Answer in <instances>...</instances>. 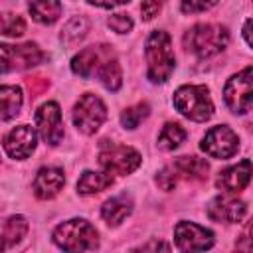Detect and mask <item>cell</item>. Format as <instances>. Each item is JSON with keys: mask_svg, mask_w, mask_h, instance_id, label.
Segmentation results:
<instances>
[{"mask_svg": "<svg viewBox=\"0 0 253 253\" xmlns=\"http://www.w3.org/2000/svg\"><path fill=\"white\" fill-rule=\"evenodd\" d=\"M176 111L194 123H206L213 115V103L206 85H182L172 99Z\"/></svg>", "mask_w": 253, "mask_h": 253, "instance_id": "obj_3", "label": "cell"}, {"mask_svg": "<svg viewBox=\"0 0 253 253\" xmlns=\"http://www.w3.org/2000/svg\"><path fill=\"white\" fill-rule=\"evenodd\" d=\"M45 53L38 43H0V73H12V71H22L30 69L34 65H40L45 61Z\"/></svg>", "mask_w": 253, "mask_h": 253, "instance_id": "obj_6", "label": "cell"}, {"mask_svg": "<svg viewBox=\"0 0 253 253\" xmlns=\"http://www.w3.org/2000/svg\"><path fill=\"white\" fill-rule=\"evenodd\" d=\"M166 0H142L140 2V14L142 20H152L154 16H158V12L162 10Z\"/></svg>", "mask_w": 253, "mask_h": 253, "instance_id": "obj_31", "label": "cell"}, {"mask_svg": "<svg viewBox=\"0 0 253 253\" xmlns=\"http://www.w3.org/2000/svg\"><path fill=\"white\" fill-rule=\"evenodd\" d=\"M249 180H251V160L243 158L235 166L221 170L217 180H215V186L219 190H223L225 194H237V192L247 188Z\"/></svg>", "mask_w": 253, "mask_h": 253, "instance_id": "obj_14", "label": "cell"}, {"mask_svg": "<svg viewBox=\"0 0 253 253\" xmlns=\"http://www.w3.org/2000/svg\"><path fill=\"white\" fill-rule=\"evenodd\" d=\"M36 144H38V136L34 126L30 125H18L4 136V150L14 160L28 158L36 150Z\"/></svg>", "mask_w": 253, "mask_h": 253, "instance_id": "obj_13", "label": "cell"}, {"mask_svg": "<svg viewBox=\"0 0 253 253\" xmlns=\"http://www.w3.org/2000/svg\"><path fill=\"white\" fill-rule=\"evenodd\" d=\"M142 158L140 154L125 144H117V142H109L103 140L99 144V164L105 172L109 174H119V176H126L130 172H134L140 166Z\"/></svg>", "mask_w": 253, "mask_h": 253, "instance_id": "obj_5", "label": "cell"}, {"mask_svg": "<svg viewBox=\"0 0 253 253\" xmlns=\"http://www.w3.org/2000/svg\"><path fill=\"white\" fill-rule=\"evenodd\" d=\"M61 2L59 0H32L30 4V14L36 22L40 24H53L61 16Z\"/></svg>", "mask_w": 253, "mask_h": 253, "instance_id": "obj_23", "label": "cell"}, {"mask_svg": "<svg viewBox=\"0 0 253 253\" xmlns=\"http://www.w3.org/2000/svg\"><path fill=\"white\" fill-rule=\"evenodd\" d=\"M89 2L95 4V6H101V8H115V6L126 4L128 0H89Z\"/></svg>", "mask_w": 253, "mask_h": 253, "instance_id": "obj_32", "label": "cell"}, {"mask_svg": "<svg viewBox=\"0 0 253 253\" xmlns=\"http://www.w3.org/2000/svg\"><path fill=\"white\" fill-rule=\"evenodd\" d=\"M105 119H107V107L93 93H85L73 107V125L83 134L97 132L99 126L105 123Z\"/></svg>", "mask_w": 253, "mask_h": 253, "instance_id": "obj_8", "label": "cell"}, {"mask_svg": "<svg viewBox=\"0 0 253 253\" xmlns=\"http://www.w3.org/2000/svg\"><path fill=\"white\" fill-rule=\"evenodd\" d=\"M130 211H132V200H130V196L119 194V196H115V198H109V200L103 204V208H101V217H103L109 225L117 227L119 223H123V221L130 215Z\"/></svg>", "mask_w": 253, "mask_h": 253, "instance_id": "obj_19", "label": "cell"}, {"mask_svg": "<svg viewBox=\"0 0 253 253\" xmlns=\"http://www.w3.org/2000/svg\"><path fill=\"white\" fill-rule=\"evenodd\" d=\"M200 148H202L208 156H211V158L227 160V158H231V156L237 152V148H239V138H237V134H235L229 126L217 125V126H211V128L204 134V138H202V142H200Z\"/></svg>", "mask_w": 253, "mask_h": 253, "instance_id": "obj_9", "label": "cell"}, {"mask_svg": "<svg viewBox=\"0 0 253 253\" xmlns=\"http://www.w3.org/2000/svg\"><path fill=\"white\" fill-rule=\"evenodd\" d=\"M150 115V107H148V103H136V105H132V107H128V109H125L123 113H121V125L125 126V128H136L146 117Z\"/></svg>", "mask_w": 253, "mask_h": 253, "instance_id": "obj_26", "label": "cell"}, {"mask_svg": "<svg viewBox=\"0 0 253 253\" xmlns=\"http://www.w3.org/2000/svg\"><path fill=\"white\" fill-rule=\"evenodd\" d=\"M144 55L148 63V79L152 83H166L176 65L170 36L162 30H154L146 40Z\"/></svg>", "mask_w": 253, "mask_h": 253, "instance_id": "obj_1", "label": "cell"}, {"mask_svg": "<svg viewBox=\"0 0 253 253\" xmlns=\"http://www.w3.org/2000/svg\"><path fill=\"white\" fill-rule=\"evenodd\" d=\"M140 249H142V251H150V249H164V251H168L170 245H168V243H162V241H152V243L140 245Z\"/></svg>", "mask_w": 253, "mask_h": 253, "instance_id": "obj_33", "label": "cell"}, {"mask_svg": "<svg viewBox=\"0 0 253 253\" xmlns=\"http://www.w3.org/2000/svg\"><path fill=\"white\" fill-rule=\"evenodd\" d=\"M95 77H99V81L109 89V91H119V87L123 85V73H121V65L117 61V55L115 51L111 49V45L107 47L101 63H99V69L95 73Z\"/></svg>", "mask_w": 253, "mask_h": 253, "instance_id": "obj_18", "label": "cell"}, {"mask_svg": "<svg viewBox=\"0 0 253 253\" xmlns=\"http://www.w3.org/2000/svg\"><path fill=\"white\" fill-rule=\"evenodd\" d=\"M36 128L42 136V140L49 146H57L63 138V121L59 105L53 101L43 103L36 111Z\"/></svg>", "mask_w": 253, "mask_h": 253, "instance_id": "obj_10", "label": "cell"}, {"mask_svg": "<svg viewBox=\"0 0 253 253\" xmlns=\"http://www.w3.org/2000/svg\"><path fill=\"white\" fill-rule=\"evenodd\" d=\"M217 0H182L180 10L184 14H198V12H206L211 6H215Z\"/></svg>", "mask_w": 253, "mask_h": 253, "instance_id": "obj_30", "label": "cell"}, {"mask_svg": "<svg viewBox=\"0 0 253 253\" xmlns=\"http://www.w3.org/2000/svg\"><path fill=\"white\" fill-rule=\"evenodd\" d=\"M26 32V22L18 14H0V34L20 38Z\"/></svg>", "mask_w": 253, "mask_h": 253, "instance_id": "obj_27", "label": "cell"}, {"mask_svg": "<svg viewBox=\"0 0 253 253\" xmlns=\"http://www.w3.org/2000/svg\"><path fill=\"white\" fill-rule=\"evenodd\" d=\"M65 184V176L61 168L55 166H43L38 170L34 178V194L40 200H51L55 198Z\"/></svg>", "mask_w": 253, "mask_h": 253, "instance_id": "obj_15", "label": "cell"}, {"mask_svg": "<svg viewBox=\"0 0 253 253\" xmlns=\"http://www.w3.org/2000/svg\"><path fill=\"white\" fill-rule=\"evenodd\" d=\"M107 24H109V28H111L113 32H117V34H126V32L132 30V20H130V16H126V14H113V16H109Z\"/></svg>", "mask_w": 253, "mask_h": 253, "instance_id": "obj_29", "label": "cell"}, {"mask_svg": "<svg viewBox=\"0 0 253 253\" xmlns=\"http://www.w3.org/2000/svg\"><path fill=\"white\" fill-rule=\"evenodd\" d=\"M53 243L63 251H89L99 245V233L89 221L75 217L55 227Z\"/></svg>", "mask_w": 253, "mask_h": 253, "instance_id": "obj_4", "label": "cell"}, {"mask_svg": "<svg viewBox=\"0 0 253 253\" xmlns=\"http://www.w3.org/2000/svg\"><path fill=\"white\" fill-rule=\"evenodd\" d=\"M156 184H158L162 190H166V192L174 190V186L178 184V174H176V170L172 168V164L166 166V168H162V170L156 174Z\"/></svg>", "mask_w": 253, "mask_h": 253, "instance_id": "obj_28", "label": "cell"}, {"mask_svg": "<svg viewBox=\"0 0 253 253\" xmlns=\"http://www.w3.org/2000/svg\"><path fill=\"white\" fill-rule=\"evenodd\" d=\"M87 30H89V22H87L83 16H75V18H71V20L63 26V30H61V40H63L65 43L73 45V43H77L79 40L85 38Z\"/></svg>", "mask_w": 253, "mask_h": 253, "instance_id": "obj_25", "label": "cell"}, {"mask_svg": "<svg viewBox=\"0 0 253 253\" xmlns=\"http://www.w3.org/2000/svg\"><path fill=\"white\" fill-rule=\"evenodd\" d=\"M247 215V204L233 194L217 196L208 204V217L211 221L223 223H239Z\"/></svg>", "mask_w": 253, "mask_h": 253, "instance_id": "obj_12", "label": "cell"}, {"mask_svg": "<svg viewBox=\"0 0 253 253\" xmlns=\"http://www.w3.org/2000/svg\"><path fill=\"white\" fill-rule=\"evenodd\" d=\"M174 239L180 251H206L213 245V233L194 221H178Z\"/></svg>", "mask_w": 253, "mask_h": 253, "instance_id": "obj_11", "label": "cell"}, {"mask_svg": "<svg viewBox=\"0 0 253 253\" xmlns=\"http://www.w3.org/2000/svg\"><path fill=\"white\" fill-rule=\"evenodd\" d=\"M109 186H113V176L109 172H93V170H85L81 174V178L77 180V192L83 196H91V194H99L103 190H107Z\"/></svg>", "mask_w": 253, "mask_h": 253, "instance_id": "obj_21", "label": "cell"}, {"mask_svg": "<svg viewBox=\"0 0 253 253\" xmlns=\"http://www.w3.org/2000/svg\"><path fill=\"white\" fill-rule=\"evenodd\" d=\"M253 69L251 65H247L245 69H241L239 73L231 75L223 87V101L225 105L237 113V115H245L251 111V103H253Z\"/></svg>", "mask_w": 253, "mask_h": 253, "instance_id": "obj_7", "label": "cell"}, {"mask_svg": "<svg viewBox=\"0 0 253 253\" xmlns=\"http://www.w3.org/2000/svg\"><path fill=\"white\" fill-rule=\"evenodd\" d=\"M172 168L176 170L178 178H186V180H206L210 170L208 162L198 156H180L174 160Z\"/></svg>", "mask_w": 253, "mask_h": 253, "instance_id": "obj_20", "label": "cell"}, {"mask_svg": "<svg viewBox=\"0 0 253 253\" xmlns=\"http://www.w3.org/2000/svg\"><path fill=\"white\" fill-rule=\"evenodd\" d=\"M243 38H245L247 45H251V20L249 18L245 20V26H243Z\"/></svg>", "mask_w": 253, "mask_h": 253, "instance_id": "obj_34", "label": "cell"}, {"mask_svg": "<svg viewBox=\"0 0 253 253\" xmlns=\"http://www.w3.org/2000/svg\"><path fill=\"white\" fill-rule=\"evenodd\" d=\"M28 233V219L24 215H10L0 219V251L14 247Z\"/></svg>", "mask_w": 253, "mask_h": 253, "instance_id": "obj_17", "label": "cell"}, {"mask_svg": "<svg viewBox=\"0 0 253 253\" xmlns=\"http://www.w3.org/2000/svg\"><path fill=\"white\" fill-rule=\"evenodd\" d=\"M105 49L107 45H91V47H85L81 49L73 59H71V69L75 75L83 77V79H89V77H95L97 73V67L105 55Z\"/></svg>", "mask_w": 253, "mask_h": 253, "instance_id": "obj_16", "label": "cell"}, {"mask_svg": "<svg viewBox=\"0 0 253 253\" xmlns=\"http://www.w3.org/2000/svg\"><path fill=\"white\" fill-rule=\"evenodd\" d=\"M186 140V130L178 123H166L158 134V148L162 150H174Z\"/></svg>", "mask_w": 253, "mask_h": 253, "instance_id": "obj_24", "label": "cell"}, {"mask_svg": "<svg viewBox=\"0 0 253 253\" xmlns=\"http://www.w3.org/2000/svg\"><path fill=\"white\" fill-rule=\"evenodd\" d=\"M229 32L219 24H196L184 34V47L198 57H211L225 49Z\"/></svg>", "mask_w": 253, "mask_h": 253, "instance_id": "obj_2", "label": "cell"}, {"mask_svg": "<svg viewBox=\"0 0 253 253\" xmlns=\"http://www.w3.org/2000/svg\"><path fill=\"white\" fill-rule=\"evenodd\" d=\"M22 109V89L16 85H0V121L14 119Z\"/></svg>", "mask_w": 253, "mask_h": 253, "instance_id": "obj_22", "label": "cell"}]
</instances>
